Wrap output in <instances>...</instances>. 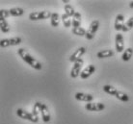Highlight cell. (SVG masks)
I'll return each mask as SVG.
<instances>
[{"instance_id":"2","label":"cell","mask_w":133,"mask_h":124,"mask_svg":"<svg viewBox=\"0 0 133 124\" xmlns=\"http://www.w3.org/2000/svg\"><path fill=\"white\" fill-rule=\"evenodd\" d=\"M52 16V13L49 11H42V12H33L29 14L30 20H43L50 18Z\"/></svg>"},{"instance_id":"27","label":"cell","mask_w":133,"mask_h":124,"mask_svg":"<svg viewBox=\"0 0 133 124\" xmlns=\"http://www.w3.org/2000/svg\"><path fill=\"white\" fill-rule=\"evenodd\" d=\"M10 11L6 10V9H2L0 10V19H6L10 17Z\"/></svg>"},{"instance_id":"20","label":"cell","mask_w":133,"mask_h":124,"mask_svg":"<svg viewBox=\"0 0 133 124\" xmlns=\"http://www.w3.org/2000/svg\"><path fill=\"white\" fill-rule=\"evenodd\" d=\"M61 20H62L64 26L66 27V28H70V26H72V20L70 19V17L68 14H66V13H63L61 16Z\"/></svg>"},{"instance_id":"22","label":"cell","mask_w":133,"mask_h":124,"mask_svg":"<svg viewBox=\"0 0 133 124\" xmlns=\"http://www.w3.org/2000/svg\"><path fill=\"white\" fill-rule=\"evenodd\" d=\"M72 34H74L75 36H79V37H86L87 31L82 28V27H78V28H72L71 29Z\"/></svg>"},{"instance_id":"17","label":"cell","mask_w":133,"mask_h":124,"mask_svg":"<svg viewBox=\"0 0 133 124\" xmlns=\"http://www.w3.org/2000/svg\"><path fill=\"white\" fill-rule=\"evenodd\" d=\"M42 106H43V103L42 102H36L33 106V111H32V114L36 118L39 119V116H40L41 114V110H42Z\"/></svg>"},{"instance_id":"8","label":"cell","mask_w":133,"mask_h":124,"mask_svg":"<svg viewBox=\"0 0 133 124\" xmlns=\"http://www.w3.org/2000/svg\"><path fill=\"white\" fill-rule=\"evenodd\" d=\"M86 48L85 47H79L77 50H75L74 52H73L72 54H71V56L70 57V61L71 62V63H75V62H77L78 60H80L81 59V57L83 56L84 54L86 53Z\"/></svg>"},{"instance_id":"25","label":"cell","mask_w":133,"mask_h":124,"mask_svg":"<svg viewBox=\"0 0 133 124\" xmlns=\"http://www.w3.org/2000/svg\"><path fill=\"white\" fill-rule=\"evenodd\" d=\"M133 28V17H131L129 18V19L127 20V22L124 23V25H123V32H128V31H130L131 29Z\"/></svg>"},{"instance_id":"5","label":"cell","mask_w":133,"mask_h":124,"mask_svg":"<svg viewBox=\"0 0 133 124\" xmlns=\"http://www.w3.org/2000/svg\"><path fill=\"white\" fill-rule=\"evenodd\" d=\"M17 115L18 116V118H22V119L29 120V121H31V122H34V123H37V122L39 121V119L35 118L32 113H29V112L25 111V110H23V109H17Z\"/></svg>"},{"instance_id":"19","label":"cell","mask_w":133,"mask_h":124,"mask_svg":"<svg viewBox=\"0 0 133 124\" xmlns=\"http://www.w3.org/2000/svg\"><path fill=\"white\" fill-rule=\"evenodd\" d=\"M133 56V49L131 47H128L127 49L124 50V52L123 53L122 55V60L124 61V62H127V61H129Z\"/></svg>"},{"instance_id":"24","label":"cell","mask_w":133,"mask_h":124,"mask_svg":"<svg viewBox=\"0 0 133 124\" xmlns=\"http://www.w3.org/2000/svg\"><path fill=\"white\" fill-rule=\"evenodd\" d=\"M103 91H105L106 93L109 94V95H113V96H115V94H116L118 90H116V89H115L113 86H111V85H105V86L103 87Z\"/></svg>"},{"instance_id":"14","label":"cell","mask_w":133,"mask_h":124,"mask_svg":"<svg viewBox=\"0 0 133 124\" xmlns=\"http://www.w3.org/2000/svg\"><path fill=\"white\" fill-rule=\"evenodd\" d=\"M97 58L99 59H106V58H110L114 56V51L110 50V49H106V50H101L99 52H97Z\"/></svg>"},{"instance_id":"23","label":"cell","mask_w":133,"mask_h":124,"mask_svg":"<svg viewBox=\"0 0 133 124\" xmlns=\"http://www.w3.org/2000/svg\"><path fill=\"white\" fill-rule=\"evenodd\" d=\"M64 10H65V13L66 14H68L69 17H73L74 14H75V11H74V9H73V7L70 5V4H66V5H65V7H64Z\"/></svg>"},{"instance_id":"3","label":"cell","mask_w":133,"mask_h":124,"mask_svg":"<svg viewBox=\"0 0 133 124\" xmlns=\"http://www.w3.org/2000/svg\"><path fill=\"white\" fill-rule=\"evenodd\" d=\"M99 20H94L89 26V29L87 30L86 33V39L89 40H92L96 36V33L97 32L99 28Z\"/></svg>"},{"instance_id":"28","label":"cell","mask_w":133,"mask_h":124,"mask_svg":"<svg viewBox=\"0 0 133 124\" xmlns=\"http://www.w3.org/2000/svg\"><path fill=\"white\" fill-rule=\"evenodd\" d=\"M129 7L130 8H133V1H130L129 2Z\"/></svg>"},{"instance_id":"11","label":"cell","mask_w":133,"mask_h":124,"mask_svg":"<svg viewBox=\"0 0 133 124\" xmlns=\"http://www.w3.org/2000/svg\"><path fill=\"white\" fill-rule=\"evenodd\" d=\"M96 71V67L94 65V64H90V65H88L84 68L81 74H80V78L81 79H87V78H89L91 75H93L94 72Z\"/></svg>"},{"instance_id":"4","label":"cell","mask_w":133,"mask_h":124,"mask_svg":"<svg viewBox=\"0 0 133 124\" xmlns=\"http://www.w3.org/2000/svg\"><path fill=\"white\" fill-rule=\"evenodd\" d=\"M22 39L20 37H14L10 39H3L0 41V47L2 48H6L9 46H14V45H17V44L21 43Z\"/></svg>"},{"instance_id":"15","label":"cell","mask_w":133,"mask_h":124,"mask_svg":"<svg viewBox=\"0 0 133 124\" xmlns=\"http://www.w3.org/2000/svg\"><path fill=\"white\" fill-rule=\"evenodd\" d=\"M81 22H82V17H81V13L76 12L75 14L72 17V28H78L81 26Z\"/></svg>"},{"instance_id":"13","label":"cell","mask_w":133,"mask_h":124,"mask_svg":"<svg viewBox=\"0 0 133 124\" xmlns=\"http://www.w3.org/2000/svg\"><path fill=\"white\" fill-rule=\"evenodd\" d=\"M41 115H42V118H43V122H49L50 119H51V116H50V113L49 110L45 104L43 103V106H42V110H41Z\"/></svg>"},{"instance_id":"1","label":"cell","mask_w":133,"mask_h":124,"mask_svg":"<svg viewBox=\"0 0 133 124\" xmlns=\"http://www.w3.org/2000/svg\"><path fill=\"white\" fill-rule=\"evenodd\" d=\"M17 53L19 55V57L21 58L25 63H27V64H29L30 67H33L34 69H36V70H41V69H42V67H43L42 64H41L37 59H35L26 49L19 48L18 51H17Z\"/></svg>"},{"instance_id":"6","label":"cell","mask_w":133,"mask_h":124,"mask_svg":"<svg viewBox=\"0 0 133 124\" xmlns=\"http://www.w3.org/2000/svg\"><path fill=\"white\" fill-rule=\"evenodd\" d=\"M84 64V61L82 59H80L78 60L77 62H75L74 64H73V67L71 68V70H70V77L72 78V79H75V78L78 77V75L81 74V68L83 67Z\"/></svg>"},{"instance_id":"18","label":"cell","mask_w":133,"mask_h":124,"mask_svg":"<svg viewBox=\"0 0 133 124\" xmlns=\"http://www.w3.org/2000/svg\"><path fill=\"white\" fill-rule=\"evenodd\" d=\"M60 18L61 17L59 16L58 13H52V16L50 17V23L53 27H58L60 24Z\"/></svg>"},{"instance_id":"26","label":"cell","mask_w":133,"mask_h":124,"mask_svg":"<svg viewBox=\"0 0 133 124\" xmlns=\"http://www.w3.org/2000/svg\"><path fill=\"white\" fill-rule=\"evenodd\" d=\"M0 28L3 33H8L10 31V25L6 19H0Z\"/></svg>"},{"instance_id":"9","label":"cell","mask_w":133,"mask_h":124,"mask_svg":"<svg viewBox=\"0 0 133 124\" xmlns=\"http://www.w3.org/2000/svg\"><path fill=\"white\" fill-rule=\"evenodd\" d=\"M115 46H116L117 52H123L124 49V40L122 34H117L115 37Z\"/></svg>"},{"instance_id":"21","label":"cell","mask_w":133,"mask_h":124,"mask_svg":"<svg viewBox=\"0 0 133 124\" xmlns=\"http://www.w3.org/2000/svg\"><path fill=\"white\" fill-rule=\"evenodd\" d=\"M115 97H117L119 100L123 101V102H128L129 101V96L127 93H124L121 91H117L116 94H115Z\"/></svg>"},{"instance_id":"10","label":"cell","mask_w":133,"mask_h":124,"mask_svg":"<svg viewBox=\"0 0 133 124\" xmlns=\"http://www.w3.org/2000/svg\"><path fill=\"white\" fill-rule=\"evenodd\" d=\"M74 97H75L76 100L87 102V103H90V102H92L94 100V95L89 93H84V92H76Z\"/></svg>"},{"instance_id":"16","label":"cell","mask_w":133,"mask_h":124,"mask_svg":"<svg viewBox=\"0 0 133 124\" xmlns=\"http://www.w3.org/2000/svg\"><path fill=\"white\" fill-rule=\"evenodd\" d=\"M9 11H10V14L12 17H21L25 13L24 9L20 8V7H15V8L10 9Z\"/></svg>"},{"instance_id":"7","label":"cell","mask_w":133,"mask_h":124,"mask_svg":"<svg viewBox=\"0 0 133 124\" xmlns=\"http://www.w3.org/2000/svg\"><path fill=\"white\" fill-rule=\"evenodd\" d=\"M85 109L90 112H100L105 109V105L101 102H90L85 105Z\"/></svg>"},{"instance_id":"12","label":"cell","mask_w":133,"mask_h":124,"mask_svg":"<svg viewBox=\"0 0 133 124\" xmlns=\"http://www.w3.org/2000/svg\"><path fill=\"white\" fill-rule=\"evenodd\" d=\"M124 25V17L123 14H118L115 18V23H114V28L117 31H122L123 27Z\"/></svg>"}]
</instances>
